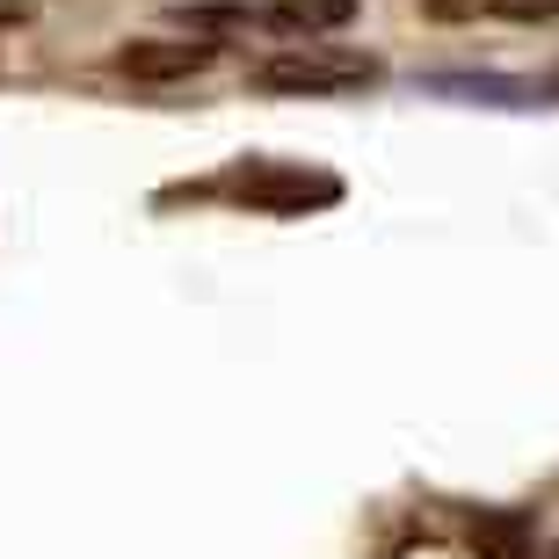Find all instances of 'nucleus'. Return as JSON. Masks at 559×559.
Segmentation results:
<instances>
[{
  "label": "nucleus",
  "instance_id": "obj_8",
  "mask_svg": "<svg viewBox=\"0 0 559 559\" xmlns=\"http://www.w3.org/2000/svg\"><path fill=\"white\" fill-rule=\"evenodd\" d=\"M0 22H22V8H15V0H0Z\"/></svg>",
  "mask_w": 559,
  "mask_h": 559
},
{
  "label": "nucleus",
  "instance_id": "obj_7",
  "mask_svg": "<svg viewBox=\"0 0 559 559\" xmlns=\"http://www.w3.org/2000/svg\"><path fill=\"white\" fill-rule=\"evenodd\" d=\"M473 8H487V15H509V22H552L559 0H473Z\"/></svg>",
  "mask_w": 559,
  "mask_h": 559
},
{
  "label": "nucleus",
  "instance_id": "obj_2",
  "mask_svg": "<svg viewBox=\"0 0 559 559\" xmlns=\"http://www.w3.org/2000/svg\"><path fill=\"white\" fill-rule=\"evenodd\" d=\"M226 197H240L248 211H276V218H298V211H328L342 204V182L320 175V167H284V160H254L226 182Z\"/></svg>",
  "mask_w": 559,
  "mask_h": 559
},
{
  "label": "nucleus",
  "instance_id": "obj_4",
  "mask_svg": "<svg viewBox=\"0 0 559 559\" xmlns=\"http://www.w3.org/2000/svg\"><path fill=\"white\" fill-rule=\"evenodd\" d=\"M465 545H473V559H538V531L523 509H479Z\"/></svg>",
  "mask_w": 559,
  "mask_h": 559
},
{
  "label": "nucleus",
  "instance_id": "obj_5",
  "mask_svg": "<svg viewBox=\"0 0 559 559\" xmlns=\"http://www.w3.org/2000/svg\"><path fill=\"white\" fill-rule=\"evenodd\" d=\"M262 15H270V29H284V37H320V29H342V22L356 15V0H276Z\"/></svg>",
  "mask_w": 559,
  "mask_h": 559
},
{
  "label": "nucleus",
  "instance_id": "obj_1",
  "mask_svg": "<svg viewBox=\"0 0 559 559\" xmlns=\"http://www.w3.org/2000/svg\"><path fill=\"white\" fill-rule=\"evenodd\" d=\"M378 81H385V66L371 51H320V44H290V51L254 66L262 95H356V87Z\"/></svg>",
  "mask_w": 559,
  "mask_h": 559
},
{
  "label": "nucleus",
  "instance_id": "obj_3",
  "mask_svg": "<svg viewBox=\"0 0 559 559\" xmlns=\"http://www.w3.org/2000/svg\"><path fill=\"white\" fill-rule=\"evenodd\" d=\"M218 66V37H204V29H189V37H131L117 44V73L124 81H197V73H211Z\"/></svg>",
  "mask_w": 559,
  "mask_h": 559
},
{
  "label": "nucleus",
  "instance_id": "obj_6",
  "mask_svg": "<svg viewBox=\"0 0 559 559\" xmlns=\"http://www.w3.org/2000/svg\"><path fill=\"white\" fill-rule=\"evenodd\" d=\"M175 22H182V29H204V37H226V29H270V15H262V8H248V0H204V8H175Z\"/></svg>",
  "mask_w": 559,
  "mask_h": 559
}]
</instances>
